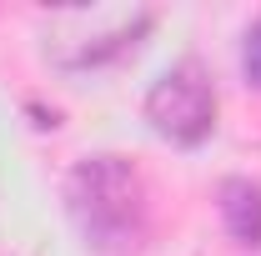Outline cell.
I'll return each mask as SVG.
<instances>
[{"label":"cell","instance_id":"cell-3","mask_svg":"<svg viewBox=\"0 0 261 256\" xmlns=\"http://www.w3.org/2000/svg\"><path fill=\"white\" fill-rule=\"evenodd\" d=\"M216 211H221V226L231 231V241L261 246V186L251 176H226L216 191Z\"/></svg>","mask_w":261,"mask_h":256},{"label":"cell","instance_id":"cell-2","mask_svg":"<svg viewBox=\"0 0 261 256\" xmlns=\"http://www.w3.org/2000/svg\"><path fill=\"white\" fill-rule=\"evenodd\" d=\"M146 121L171 146H201L216 131V86L196 61L171 65L146 91Z\"/></svg>","mask_w":261,"mask_h":256},{"label":"cell","instance_id":"cell-4","mask_svg":"<svg viewBox=\"0 0 261 256\" xmlns=\"http://www.w3.org/2000/svg\"><path fill=\"white\" fill-rule=\"evenodd\" d=\"M241 70H246L251 86H261V20L246 31V40H241Z\"/></svg>","mask_w":261,"mask_h":256},{"label":"cell","instance_id":"cell-1","mask_svg":"<svg viewBox=\"0 0 261 256\" xmlns=\"http://www.w3.org/2000/svg\"><path fill=\"white\" fill-rule=\"evenodd\" d=\"M65 211L81 241L100 256H136L151 236V191L126 156H86L65 176Z\"/></svg>","mask_w":261,"mask_h":256}]
</instances>
